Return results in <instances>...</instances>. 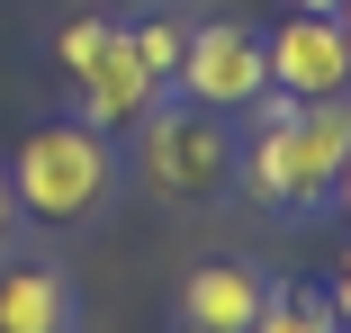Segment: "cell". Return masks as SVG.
Listing matches in <instances>:
<instances>
[{
    "label": "cell",
    "mask_w": 351,
    "mask_h": 333,
    "mask_svg": "<svg viewBox=\"0 0 351 333\" xmlns=\"http://www.w3.org/2000/svg\"><path fill=\"white\" fill-rule=\"evenodd\" d=\"M261 126L243 145V180L261 208H324L342 162H351V90L342 99H289V90H261L252 99Z\"/></svg>",
    "instance_id": "obj_1"
},
{
    "label": "cell",
    "mask_w": 351,
    "mask_h": 333,
    "mask_svg": "<svg viewBox=\"0 0 351 333\" xmlns=\"http://www.w3.org/2000/svg\"><path fill=\"white\" fill-rule=\"evenodd\" d=\"M0 171H10V189H19V217H45V225L90 217L99 198L117 189V153H108V136H99L90 117L27 126V136H19V153L0 162Z\"/></svg>",
    "instance_id": "obj_2"
},
{
    "label": "cell",
    "mask_w": 351,
    "mask_h": 333,
    "mask_svg": "<svg viewBox=\"0 0 351 333\" xmlns=\"http://www.w3.org/2000/svg\"><path fill=\"white\" fill-rule=\"evenodd\" d=\"M135 162H145V180L162 189V198H217L226 180H234V136H226V117L217 108H198V99H180V108H145L135 117Z\"/></svg>",
    "instance_id": "obj_3"
},
{
    "label": "cell",
    "mask_w": 351,
    "mask_h": 333,
    "mask_svg": "<svg viewBox=\"0 0 351 333\" xmlns=\"http://www.w3.org/2000/svg\"><path fill=\"white\" fill-rule=\"evenodd\" d=\"M171 82H180V99L217 108V117H226V108H252V99L270 90V45H261V27H243V18H207V27H189Z\"/></svg>",
    "instance_id": "obj_4"
},
{
    "label": "cell",
    "mask_w": 351,
    "mask_h": 333,
    "mask_svg": "<svg viewBox=\"0 0 351 333\" xmlns=\"http://www.w3.org/2000/svg\"><path fill=\"white\" fill-rule=\"evenodd\" d=\"M261 45H270V90H289V99H342L351 90V27H342V10H298Z\"/></svg>",
    "instance_id": "obj_5"
},
{
    "label": "cell",
    "mask_w": 351,
    "mask_h": 333,
    "mask_svg": "<svg viewBox=\"0 0 351 333\" xmlns=\"http://www.w3.org/2000/svg\"><path fill=\"white\" fill-rule=\"evenodd\" d=\"M73 82H82V117L99 126V136H126V126L162 99V73L145 63L135 27H117V18H108V36H99L82 63H73Z\"/></svg>",
    "instance_id": "obj_6"
},
{
    "label": "cell",
    "mask_w": 351,
    "mask_h": 333,
    "mask_svg": "<svg viewBox=\"0 0 351 333\" xmlns=\"http://www.w3.org/2000/svg\"><path fill=\"white\" fill-rule=\"evenodd\" d=\"M73 280L45 271V261H19L0 271V333H73Z\"/></svg>",
    "instance_id": "obj_7"
},
{
    "label": "cell",
    "mask_w": 351,
    "mask_h": 333,
    "mask_svg": "<svg viewBox=\"0 0 351 333\" xmlns=\"http://www.w3.org/2000/svg\"><path fill=\"white\" fill-rule=\"evenodd\" d=\"M261 306V271H243V261H198L189 288H180V315L198 333H243Z\"/></svg>",
    "instance_id": "obj_8"
},
{
    "label": "cell",
    "mask_w": 351,
    "mask_h": 333,
    "mask_svg": "<svg viewBox=\"0 0 351 333\" xmlns=\"http://www.w3.org/2000/svg\"><path fill=\"white\" fill-rule=\"evenodd\" d=\"M243 333H342V315H333L324 288H270L261 280V306H252Z\"/></svg>",
    "instance_id": "obj_9"
},
{
    "label": "cell",
    "mask_w": 351,
    "mask_h": 333,
    "mask_svg": "<svg viewBox=\"0 0 351 333\" xmlns=\"http://www.w3.org/2000/svg\"><path fill=\"white\" fill-rule=\"evenodd\" d=\"M135 45H145V63H154V73L171 82V63H180V45H189V27H171V18H162V27H135Z\"/></svg>",
    "instance_id": "obj_10"
},
{
    "label": "cell",
    "mask_w": 351,
    "mask_h": 333,
    "mask_svg": "<svg viewBox=\"0 0 351 333\" xmlns=\"http://www.w3.org/2000/svg\"><path fill=\"white\" fill-rule=\"evenodd\" d=\"M324 297H333V315H342V333H351V252H342V271H333V288H324Z\"/></svg>",
    "instance_id": "obj_11"
},
{
    "label": "cell",
    "mask_w": 351,
    "mask_h": 333,
    "mask_svg": "<svg viewBox=\"0 0 351 333\" xmlns=\"http://www.w3.org/2000/svg\"><path fill=\"white\" fill-rule=\"evenodd\" d=\"M10 225H19V189H10V171H0V243H10Z\"/></svg>",
    "instance_id": "obj_12"
},
{
    "label": "cell",
    "mask_w": 351,
    "mask_h": 333,
    "mask_svg": "<svg viewBox=\"0 0 351 333\" xmlns=\"http://www.w3.org/2000/svg\"><path fill=\"white\" fill-rule=\"evenodd\" d=\"M333 198H342V217H351V162H342V180H333Z\"/></svg>",
    "instance_id": "obj_13"
},
{
    "label": "cell",
    "mask_w": 351,
    "mask_h": 333,
    "mask_svg": "<svg viewBox=\"0 0 351 333\" xmlns=\"http://www.w3.org/2000/svg\"><path fill=\"white\" fill-rule=\"evenodd\" d=\"M298 10H342V0H298Z\"/></svg>",
    "instance_id": "obj_14"
},
{
    "label": "cell",
    "mask_w": 351,
    "mask_h": 333,
    "mask_svg": "<svg viewBox=\"0 0 351 333\" xmlns=\"http://www.w3.org/2000/svg\"><path fill=\"white\" fill-rule=\"evenodd\" d=\"M342 27H351V0H342Z\"/></svg>",
    "instance_id": "obj_15"
},
{
    "label": "cell",
    "mask_w": 351,
    "mask_h": 333,
    "mask_svg": "<svg viewBox=\"0 0 351 333\" xmlns=\"http://www.w3.org/2000/svg\"><path fill=\"white\" fill-rule=\"evenodd\" d=\"M189 333H198V324H189Z\"/></svg>",
    "instance_id": "obj_16"
}]
</instances>
